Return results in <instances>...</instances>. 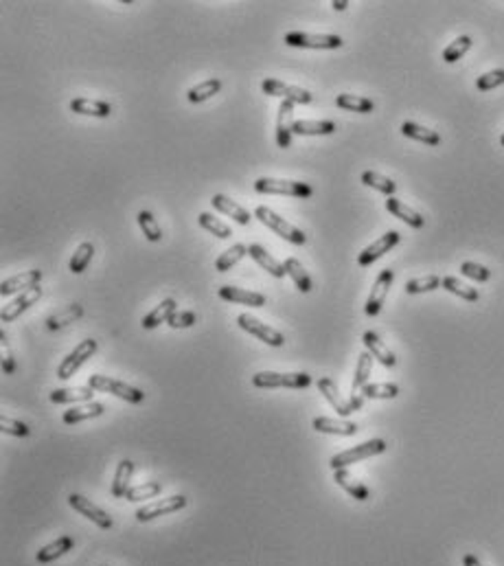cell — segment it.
<instances>
[{
    "mask_svg": "<svg viewBox=\"0 0 504 566\" xmlns=\"http://www.w3.org/2000/svg\"><path fill=\"white\" fill-rule=\"evenodd\" d=\"M318 391L325 395V400L333 406L336 413L342 415V417H347V415L355 413L357 409H362V397L351 395L349 400H342L340 393H338L336 382L329 380V378H320V380H318Z\"/></svg>",
    "mask_w": 504,
    "mask_h": 566,
    "instance_id": "ba28073f",
    "label": "cell"
},
{
    "mask_svg": "<svg viewBox=\"0 0 504 566\" xmlns=\"http://www.w3.org/2000/svg\"><path fill=\"white\" fill-rule=\"evenodd\" d=\"M371 369H373V356H371L369 351L360 353V358H357V367H355V375H353V391L364 389L366 384H369Z\"/></svg>",
    "mask_w": 504,
    "mask_h": 566,
    "instance_id": "ab89813d",
    "label": "cell"
},
{
    "mask_svg": "<svg viewBox=\"0 0 504 566\" xmlns=\"http://www.w3.org/2000/svg\"><path fill=\"white\" fill-rule=\"evenodd\" d=\"M336 132L333 121H296L294 123V134H301V137H327V134Z\"/></svg>",
    "mask_w": 504,
    "mask_h": 566,
    "instance_id": "1f68e13d",
    "label": "cell"
},
{
    "mask_svg": "<svg viewBox=\"0 0 504 566\" xmlns=\"http://www.w3.org/2000/svg\"><path fill=\"white\" fill-rule=\"evenodd\" d=\"M261 90L265 95H272V97H281L283 101H292V103H311L314 101V95L305 88H299V86H290V84H283L279 79H265L261 84Z\"/></svg>",
    "mask_w": 504,
    "mask_h": 566,
    "instance_id": "30bf717a",
    "label": "cell"
},
{
    "mask_svg": "<svg viewBox=\"0 0 504 566\" xmlns=\"http://www.w3.org/2000/svg\"><path fill=\"white\" fill-rule=\"evenodd\" d=\"M136 220H139L141 229H143V235L149 242H160V239H163V231H160V224L156 222V217L149 211H141L139 215H136Z\"/></svg>",
    "mask_w": 504,
    "mask_h": 566,
    "instance_id": "7dc6e473",
    "label": "cell"
},
{
    "mask_svg": "<svg viewBox=\"0 0 504 566\" xmlns=\"http://www.w3.org/2000/svg\"><path fill=\"white\" fill-rule=\"evenodd\" d=\"M287 47L294 49H340L342 47V38L340 35H329V33H303V31H290L283 40Z\"/></svg>",
    "mask_w": 504,
    "mask_h": 566,
    "instance_id": "8992f818",
    "label": "cell"
},
{
    "mask_svg": "<svg viewBox=\"0 0 504 566\" xmlns=\"http://www.w3.org/2000/svg\"><path fill=\"white\" fill-rule=\"evenodd\" d=\"M88 387H93L95 391H103V393H112L117 395L130 404H141L145 400V393L136 387H130V384L121 382V380H114V378H108V375H90L88 378Z\"/></svg>",
    "mask_w": 504,
    "mask_h": 566,
    "instance_id": "5b68a950",
    "label": "cell"
},
{
    "mask_svg": "<svg viewBox=\"0 0 504 566\" xmlns=\"http://www.w3.org/2000/svg\"><path fill=\"white\" fill-rule=\"evenodd\" d=\"M283 266H285V273H287V277L294 281V285L299 288L303 294H307L309 290H311V279H309V275H307V270L303 268V264L296 259V257H287L285 261H283Z\"/></svg>",
    "mask_w": 504,
    "mask_h": 566,
    "instance_id": "4dcf8cb0",
    "label": "cell"
},
{
    "mask_svg": "<svg viewBox=\"0 0 504 566\" xmlns=\"http://www.w3.org/2000/svg\"><path fill=\"white\" fill-rule=\"evenodd\" d=\"M0 428H3V433L13 435V437H29L31 435V428L25 421H18L11 417H0Z\"/></svg>",
    "mask_w": 504,
    "mask_h": 566,
    "instance_id": "681fc988",
    "label": "cell"
},
{
    "mask_svg": "<svg viewBox=\"0 0 504 566\" xmlns=\"http://www.w3.org/2000/svg\"><path fill=\"white\" fill-rule=\"evenodd\" d=\"M257 193L265 196H292V198H311L314 189L307 183H296V180H279V178H259L255 183Z\"/></svg>",
    "mask_w": 504,
    "mask_h": 566,
    "instance_id": "7a4b0ae2",
    "label": "cell"
},
{
    "mask_svg": "<svg viewBox=\"0 0 504 566\" xmlns=\"http://www.w3.org/2000/svg\"><path fill=\"white\" fill-rule=\"evenodd\" d=\"M333 481L345 489L349 496H353L355 501H369L371 498V489L362 485L360 481H355L347 470H333Z\"/></svg>",
    "mask_w": 504,
    "mask_h": 566,
    "instance_id": "484cf974",
    "label": "cell"
},
{
    "mask_svg": "<svg viewBox=\"0 0 504 566\" xmlns=\"http://www.w3.org/2000/svg\"><path fill=\"white\" fill-rule=\"evenodd\" d=\"M316 433H325V435H342V437H351L357 433V424L353 421H342V419H331V417H316L311 421Z\"/></svg>",
    "mask_w": 504,
    "mask_h": 566,
    "instance_id": "ffe728a7",
    "label": "cell"
},
{
    "mask_svg": "<svg viewBox=\"0 0 504 566\" xmlns=\"http://www.w3.org/2000/svg\"><path fill=\"white\" fill-rule=\"evenodd\" d=\"M399 239H401V235H399L397 231H388L386 235H382L379 239H375L371 246H366V248H364V251L360 253V257H357V264H360L362 268L371 266V264L377 261L384 253H388V251H391V248H395V246L399 244Z\"/></svg>",
    "mask_w": 504,
    "mask_h": 566,
    "instance_id": "5bb4252c",
    "label": "cell"
},
{
    "mask_svg": "<svg viewBox=\"0 0 504 566\" xmlns=\"http://www.w3.org/2000/svg\"><path fill=\"white\" fill-rule=\"evenodd\" d=\"M222 90V81L219 79H206L193 88H189V93H187V99L191 103H202V101H209L213 95H217Z\"/></svg>",
    "mask_w": 504,
    "mask_h": 566,
    "instance_id": "d590c367",
    "label": "cell"
},
{
    "mask_svg": "<svg viewBox=\"0 0 504 566\" xmlns=\"http://www.w3.org/2000/svg\"><path fill=\"white\" fill-rule=\"evenodd\" d=\"M132 472H134V463L130 459H123L117 468V474H114L112 489H110L114 498H125L130 489V481H132Z\"/></svg>",
    "mask_w": 504,
    "mask_h": 566,
    "instance_id": "d6a6232c",
    "label": "cell"
},
{
    "mask_svg": "<svg viewBox=\"0 0 504 566\" xmlns=\"http://www.w3.org/2000/svg\"><path fill=\"white\" fill-rule=\"evenodd\" d=\"M443 279L439 275H428V277H419V279H410L406 283V292L408 294H421V292H432L441 288Z\"/></svg>",
    "mask_w": 504,
    "mask_h": 566,
    "instance_id": "f6af8a7d",
    "label": "cell"
},
{
    "mask_svg": "<svg viewBox=\"0 0 504 566\" xmlns=\"http://www.w3.org/2000/svg\"><path fill=\"white\" fill-rule=\"evenodd\" d=\"M0 341H3V371L7 375H13L16 373V360H13V353L7 345V336L5 332H0Z\"/></svg>",
    "mask_w": 504,
    "mask_h": 566,
    "instance_id": "f5cc1de1",
    "label": "cell"
},
{
    "mask_svg": "<svg viewBox=\"0 0 504 566\" xmlns=\"http://www.w3.org/2000/svg\"><path fill=\"white\" fill-rule=\"evenodd\" d=\"M331 7H333L336 11H345V9L349 7V3H347V0H333Z\"/></svg>",
    "mask_w": 504,
    "mask_h": 566,
    "instance_id": "11a10c76",
    "label": "cell"
},
{
    "mask_svg": "<svg viewBox=\"0 0 504 566\" xmlns=\"http://www.w3.org/2000/svg\"><path fill=\"white\" fill-rule=\"evenodd\" d=\"M393 279H395L393 270H382V273H379V277L375 279V285L371 290V297H369L366 307H364L366 316H377L379 314V310H382V305H384V301L388 297V290H391V285H393Z\"/></svg>",
    "mask_w": 504,
    "mask_h": 566,
    "instance_id": "4fadbf2b",
    "label": "cell"
},
{
    "mask_svg": "<svg viewBox=\"0 0 504 566\" xmlns=\"http://www.w3.org/2000/svg\"><path fill=\"white\" fill-rule=\"evenodd\" d=\"M40 279H42V273L40 270H27V273H22V275H16L11 279H5L3 283H0V294L3 297H11V294L16 292H27L35 285H40Z\"/></svg>",
    "mask_w": 504,
    "mask_h": 566,
    "instance_id": "ac0fdd59",
    "label": "cell"
},
{
    "mask_svg": "<svg viewBox=\"0 0 504 566\" xmlns=\"http://www.w3.org/2000/svg\"><path fill=\"white\" fill-rule=\"evenodd\" d=\"M386 209H388V213H393L395 217H399L401 222H406L408 226H412V229H423V224H425L423 215L417 213L415 209H410L408 205H403L401 200L388 198L386 200Z\"/></svg>",
    "mask_w": 504,
    "mask_h": 566,
    "instance_id": "cb8c5ba5",
    "label": "cell"
},
{
    "mask_svg": "<svg viewBox=\"0 0 504 566\" xmlns=\"http://www.w3.org/2000/svg\"><path fill=\"white\" fill-rule=\"evenodd\" d=\"M105 413V406L99 404V402H86L81 406H73L71 411L64 413V424L73 426V424H79V421H86V419H93V417H101Z\"/></svg>",
    "mask_w": 504,
    "mask_h": 566,
    "instance_id": "d4e9b609",
    "label": "cell"
},
{
    "mask_svg": "<svg viewBox=\"0 0 504 566\" xmlns=\"http://www.w3.org/2000/svg\"><path fill=\"white\" fill-rule=\"evenodd\" d=\"M197 222H200L202 229H206V231L213 233V235L219 237V239H228V237L233 235L231 226L224 224L222 220H217V217L211 215V213H200V215H197Z\"/></svg>",
    "mask_w": 504,
    "mask_h": 566,
    "instance_id": "60d3db41",
    "label": "cell"
},
{
    "mask_svg": "<svg viewBox=\"0 0 504 566\" xmlns=\"http://www.w3.org/2000/svg\"><path fill=\"white\" fill-rule=\"evenodd\" d=\"M502 84H504V71L502 69H496V71L485 73L483 77H478L476 88L478 90H491V88H498Z\"/></svg>",
    "mask_w": 504,
    "mask_h": 566,
    "instance_id": "f907efd6",
    "label": "cell"
},
{
    "mask_svg": "<svg viewBox=\"0 0 504 566\" xmlns=\"http://www.w3.org/2000/svg\"><path fill=\"white\" fill-rule=\"evenodd\" d=\"M197 321V314L187 310V312H176L171 319H169V327L173 329H185V327H191L193 323Z\"/></svg>",
    "mask_w": 504,
    "mask_h": 566,
    "instance_id": "816d5d0a",
    "label": "cell"
},
{
    "mask_svg": "<svg viewBox=\"0 0 504 566\" xmlns=\"http://www.w3.org/2000/svg\"><path fill=\"white\" fill-rule=\"evenodd\" d=\"M469 49H471V38H469V35H461V38H456V40L449 44V47L443 51V60H445L447 64H454V62L461 60Z\"/></svg>",
    "mask_w": 504,
    "mask_h": 566,
    "instance_id": "bcb514c9",
    "label": "cell"
},
{
    "mask_svg": "<svg viewBox=\"0 0 504 566\" xmlns=\"http://www.w3.org/2000/svg\"><path fill=\"white\" fill-rule=\"evenodd\" d=\"M95 389L93 387H75V389H55L49 397L53 404H77V402H93Z\"/></svg>",
    "mask_w": 504,
    "mask_h": 566,
    "instance_id": "83f0119b",
    "label": "cell"
},
{
    "mask_svg": "<svg viewBox=\"0 0 504 566\" xmlns=\"http://www.w3.org/2000/svg\"><path fill=\"white\" fill-rule=\"evenodd\" d=\"M257 389H307L311 384L309 373H277V371H259L252 378Z\"/></svg>",
    "mask_w": 504,
    "mask_h": 566,
    "instance_id": "6da1fadb",
    "label": "cell"
},
{
    "mask_svg": "<svg viewBox=\"0 0 504 566\" xmlns=\"http://www.w3.org/2000/svg\"><path fill=\"white\" fill-rule=\"evenodd\" d=\"M97 351V341H93V338H88V341H81L71 353H68L62 362H59V367H57V378L59 380H68V378H73L79 367L84 365V362L88 358H93Z\"/></svg>",
    "mask_w": 504,
    "mask_h": 566,
    "instance_id": "52a82bcc",
    "label": "cell"
},
{
    "mask_svg": "<svg viewBox=\"0 0 504 566\" xmlns=\"http://www.w3.org/2000/svg\"><path fill=\"white\" fill-rule=\"evenodd\" d=\"M185 507H187V496H182V494L169 496V498H163V501H156V503H149V505H145L141 509H136V520H139V523H147V520L180 511Z\"/></svg>",
    "mask_w": 504,
    "mask_h": 566,
    "instance_id": "8fae6325",
    "label": "cell"
},
{
    "mask_svg": "<svg viewBox=\"0 0 504 566\" xmlns=\"http://www.w3.org/2000/svg\"><path fill=\"white\" fill-rule=\"evenodd\" d=\"M237 325H239L244 332H248V334H252V336H257L259 341H263V343L270 345V347H283V345H285V338H283V334H281L279 329H274V327L261 323L259 319H255V316L239 314V316H237Z\"/></svg>",
    "mask_w": 504,
    "mask_h": 566,
    "instance_id": "9c48e42d",
    "label": "cell"
},
{
    "mask_svg": "<svg viewBox=\"0 0 504 566\" xmlns=\"http://www.w3.org/2000/svg\"><path fill=\"white\" fill-rule=\"evenodd\" d=\"M362 183H364L366 187L377 189L379 193H386L388 198H393V193L397 191V183H393L391 178H386V176H382V174H377V171H371V169L362 174Z\"/></svg>",
    "mask_w": 504,
    "mask_h": 566,
    "instance_id": "74e56055",
    "label": "cell"
},
{
    "mask_svg": "<svg viewBox=\"0 0 504 566\" xmlns=\"http://www.w3.org/2000/svg\"><path fill=\"white\" fill-rule=\"evenodd\" d=\"M461 273L465 277L474 279V281H480V283L489 281V277H491V270L485 268V266H480V264H476V261H463L461 264Z\"/></svg>",
    "mask_w": 504,
    "mask_h": 566,
    "instance_id": "c3c4849f",
    "label": "cell"
},
{
    "mask_svg": "<svg viewBox=\"0 0 504 566\" xmlns=\"http://www.w3.org/2000/svg\"><path fill=\"white\" fill-rule=\"evenodd\" d=\"M178 312V303L173 301V299H165L163 303L160 305H156L145 319H143V327L145 329H154V327H158L160 323H169V319L171 316Z\"/></svg>",
    "mask_w": 504,
    "mask_h": 566,
    "instance_id": "f546056e",
    "label": "cell"
},
{
    "mask_svg": "<svg viewBox=\"0 0 504 566\" xmlns=\"http://www.w3.org/2000/svg\"><path fill=\"white\" fill-rule=\"evenodd\" d=\"M463 566H483V564H480V560H478L476 555L467 553V555L463 557Z\"/></svg>",
    "mask_w": 504,
    "mask_h": 566,
    "instance_id": "db71d44e",
    "label": "cell"
},
{
    "mask_svg": "<svg viewBox=\"0 0 504 566\" xmlns=\"http://www.w3.org/2000/svg\"><path fill=\"white\" fill-rule=\"evenodd\" d=\"M246 255H248V246L246 244H235V246H231L228 251H224L217 257L215 270H217V273H226V270H231L233 266H237Z\"/></svg>",
    "mask_w": 504,
    "mask_h": 566,
    "instance_id": "e575fe53",
    "label": "cell"
},
{
    "mask_svg": "<svg viewBox=\"0 0 504 566\" xmlns=\"http://www.w3.org/2000/svg\"><path fill=\"white\" fill-rule=\"evenodd\" d=\"M386 441L384 439H371V441H366V443H360L351 450H345V452H338V455L331 457L329 465L333 470H345L357 461H364V459H369V457H375V455H382V452L386 450Z\"/></svg>",
    "mask_w": 504,
    "mask_h": 566,
    "instance_id": "277c9868",
    "label": "cell"
},
{
    "mask_svg": "<svg viewBox=\"0 0 504 566\" xmlns=\"http://www.w3.org/2000/svg\"><path fill=\"white\" fill-rule=\"evenodd\" d=\"M84 316V307L79 303H73V305H66L62 310H57L55 314H51L47 319V327L49 329H62L66 325H71L75 321H79Z\"/></svg>",
    "mask_w": 504,
    "mask_h": 566,
    "instance_id": "f1b7e54d",
    "label": "cell"
},
{
    "mask_svg": "<svg viewBox=\"0 0 504 566\" xmlns=\"http://www.w3.org/2000/svg\"><path fill=\"white\" fill-rule=\"evenodd\" d=\"M248 255L255 259L261 268H265L268 273L272 275V277H277V279H283L287 273H285V266L279 261V259H274L263 246H259V244H250L248 246Z\"/></svg>",
    "mask_w": 504,
    "mask_h": 566,
    "instance_id": "7402d4cb",
    "label": "cell"
},
{
    "mask_svg": "<svg viewBox=\"0 0 504 566\" xmlns=\"http://www.w3.org/2000/svg\"><path fill=\"white\" fill-rule=\"evenodd\" d=\"M211 205L219 211V213H224V215H228V217H233L237 224H241V226H248L250 224V220H252V215L241 207V205H237L235 200H231V198H226L224 193H215L213 198H211Z\"/></svg>",
    "mask_w": 504,
    "mask_h": 566,
    "instance_id": "d6986e66",
    "label": "cell"
},
{
    "mask_svg": "<svg viewBox=\"0 0 504 566\" xmlns=\"http://www.w3.org/2000/svg\"><path fill=\"white\" fill-rule=\"evenodd\" d=\"M75 547V540L71 538V536H62V538H57L55 542H51V545H47V547H42L40 551H38V555H35V560L40 562V564H49V562H55L57 557H62L64 553H68Z\"/></svg>",
    "mask_w": 504,
    "mask_h": 566,
    "instance_id": "4316f807",
    "label": "cell"
},
{
    "mask_svg": "<svg viewBox=\"0 0 504 566\" xmlns=\"http://www.w3.org/2000/svg\"><path fill=\"white\" fill-rule=\"evenodd\" d=\"M294 103L283 101L279 108V119H277V145L287 149L292 145V134H294Z\"/></svg>",
    "mask_w": 504,
    "mask_h": 566,
    "instance_id": "e0dca14e",
    "label": "cell"
},
{
    "mask_svg": "<svg viewBox=\"0 0 504 566\" xmlns=\"http://www.w3.org/2000/svg\"><path fill=\"white\" fill-rule=\"evenodd\" d=\"M71 110L77 112V115H86V117H97V119H105L112 115V106L108 101H99V99H73L71 101Z\"/></svg>",
    "mask_w": 504,
    "mask_h": 566,
    "instance_id": "603a6c76",
    "label": "cell"
},
{
    "mask_svg": "<svg viewBox=\"0 0 504 566\" xmlns=\"http://www.w3.org/2000/svg\"><path fill=\"white\" fill-rule=\"evenodd\" d=\"M217 294H219V299H224L228 303H239V305H248V307H263L265 305V297L261 292H252V290H244V288L222 285Z\"/></svg>",
    "mask_w": 504,
    "mask_h": 566,
    "instance_id": "2e32d148",
    "label": "cell"
},
{
    "mask_svg": "<svg viewBox=\"0 0 504 566\" xmlns=\"http://www.w3.org/2000/svg\"><path fill=\"white\" fill-rule=\"evenodd\" d=\"M401 134L408 139H415L419 143H425V145H439L441 143V137L434 130H428L419 123H412V121H406L401 125Z\"/></svg>",
    "mask_w": 504,
    "mask_h": 566,
    "instance_id": "836d02e7",
    "label": "cell"
},
{
    "mask_svg": "<svg viewBox=\"0 0 504 566\" xmlns=\"http://www.w3.org/2000/svg\"><path fill=\"white\" fill-rule=\"evenodd\" d=\"M93 255H95V246H93V244H90V242L79 244V248L73 253L71 264H68V268H71V273H73V275H81L84 270L88 268L90 259H93Z\"/></svg>",
    "mask_w": 504,
    "mask_h": 566,
    "instance_id": "f35d334b",
    "label": "cell"
},
{
    "mask_svg": "<svg viewBox=\"0 0 504 566\" xmlns=\"http://www.w3.org/2000/svg\"><path fill=\"white\" fill-rule=\"evenodd\" d=\"M40 297H42V288H40V285H35V288H31V290H27V292H22L16 301L3 305V312H0V321H3V323H11V321H16L22 312H27L31 305H35V303L40 301Z\"/></svg>",
    "mask_w": 504,
    "mask_h": 566,
    "instance_id": "9a60e30c",
    "label": "cell"
},
{
    "mask_svg": "<svg viewBox=\"0 0 504 566\" xmlns=\"http://www.w3.org/2000/svg\"><path fill=\"white\" fill-rule=\"evenodd\" d=\"M68 505H71L75 511H79L81 516H86L88 520H93L99 529H110L112 527V518L103 509H99L95 503H90V498H86L81 494H71V496H68Z\"/></svg>",
    "mask_w": 504,
    "mask_h": 566,
    "instance_id": "7c38bea8",
    "label": "cell"
},
{
    "mask_svg": "<svg viewBox=\"0 0 504 566\" xmlns=\"http://www.w3.org/2000/svg\"><path fill=\"white\" fill-rule=\"evenodd\" d=\"M500 143H502V147H504V134H502V139H500Z\"/></svg>",
    "mask_w": 504,
    "mask_h": 566,
    "instance_id": "9f6ffc18",
    "label": "cell"
},
{
    "mask_svg": "<svg viewBox=\"0 0 504 566\" xmlns=\"http://www.w3.org/2000/svg\"><path fill=\"white\" fill-rule=\"evenodd\" d=\"M336 106L342 108V110H351V112H373L375 110V103L369 99V97H360V95H338L336 97Z\"/></svg>",
    "mask_w": 504,
    "mask_h": 566,
    "instance_id": "8d00e7d4",
    "label": "cell"
},
{
    "mask_svg": "<svg viewBox=\"0 0 504 566\" xmlns=\"http://www.w3.org/2000/svg\"><path fill=\"white\" fill-rule=\"evenodd\" d=\"M255 215L261 220V224H265L268 229H272L274 233H277L279 237H283L285 242H290V244H299V246H303V244L307 242V235H305L301 229H296L294 224H290L285 217L277 215L272 209H268V207H257Z\"/></svg>",
    "mask_w": 504,
    "mask_h": 566,
    "instance_id": "3957f363",
    "label": "cell"
},
{
    "mask_svg": "<svg viewBox=\"0 0 504 566\" xmlns=\"http://www.w3.org/2000/svg\"><path fill=\"white\" fill-rule=\"evenodd\" d=\"M364 397H371V400H393L399 395V387L397 384H391V382H382V384H366L362 389Z\"/></svg>",
    "mask_w": 504,
    "mask_h": 566,
    "instance_id": "ee69618b",
    "label": "cell"
},
{
    "mask_svg": "<svg viewBox=\"0 0 504 566\" xmlns=\"http://www.w3.org/2000/svg\"><path fill=\"white\" fill-rule=\"evenodd\" d=\"M441 285H443L447 292L456 294V297H461V299H465V301H469V303H476V301L480 299V294H478V290H476V288H469V285H465L463 281H458L456 277H445Z\"/></svg>",
    "mask_w": 504,
    "mask_h": 566,
    "instance_id": "7bdbcfd3",
    "label": "cell"
},
{
    "mask_svg": "<svg viewBox=\"0 0 504 566\" xmlns=\"http://www.w3.org/2000/svg\"><path fill=\"white\" fill-rule=\"evenodd\" d=\"M362 341H364V345H366V349H369V353L375 358V360H379L384 367H395L397 365V358H395V353L388 349L382 341H379V336L375 334V332H364V336H362Z\"/></svg>",
    "mask_w": 504,
    "mask_h": 566,
    "instance_id": "44dd1931",
    "label": "cell"
},
{
    "mask_svg": "<svg viewBox=\"0 0 504 566\" xmlns=\"http://www.w3.org/2000/svg\"><path fill=\"white\" fill-rule=\"evenodd\" d=\"M160 492H163V485H160V481H147L143 485H134L127 489L125 498L130 503H139V501H145V498H154L158 496Z\"/></svg>",
    "mask_w": 504,
    "mask_h": 566,
    "instance_id": "b9f144b4",
    "label": "cell"
}]
</instances>
